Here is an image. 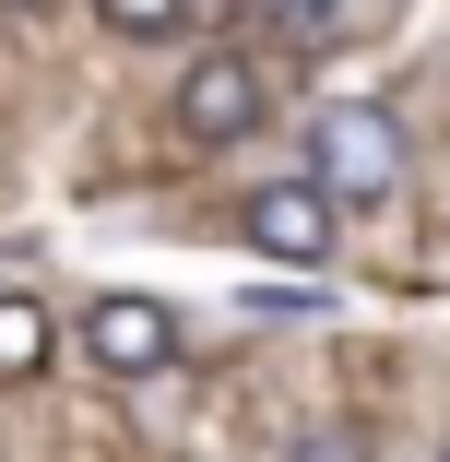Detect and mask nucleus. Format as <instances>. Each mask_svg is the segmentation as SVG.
<instances>
[{
    "label": "nucleus",
    "instance_id": "obj_8",
    "mask_svg": "<svg viewBox=\"0 0 450 462\" xmlns=\"http://www.w3.org/2000/svg\"><path fill=\"white\" fill-rule=\"evenodd\" d=\"M438 462H450V450H438Z\"/></svg>",
    "mask_w": 450,
    "mask_h": 462
},
{
    "label": "nucleus",
    "instance_id": "obj_1",
    "mask_svg": "<svg viewBox=\"0 0 450 462\" xmlns=\"http://www.w3.org/2000/svg\"><path fill=\"white\" fill-rule=\"evenodd\" d=\"M308 178H320L332 202H391V190H403V119L368 107V96L320 107V119H308Z\"/></svg>",
    "mask_w": 450,
    "mask_h": 462
},
{
    "label": "nucleus",
    "instance_id": "obj_6",
    "mask_svg": "<svg viewBox=\"0 0 450 462\" xmlns=\"http://www.w3.org/2000/svg\"><path fill=\"white\" fill-rule=\"evenodd\" d=\"M273 36L285 48H332L344 36V0H273Z\"/></svg>",
    "mask_w": 450,
    "mask_h": 462
},
{
    "label": "nucleus",
    "instance_id": "obj_7",
    "mask_svg": "<svg viewBox=\"0 0 450 462\" xmlns=\"http://www.w3.org/2000/svg\"><path fill=\"white\" fill-rule=\"evenodd\" d=\"M96 13H107L119 36H178V13H190V0H96Z\"/></svg>",
    "mask_w": 450,
    "mask_h": 462
},
{
    "label": "nucleus",
    "instance_id": "obj_4",
    "mask_svg": "<svg viewBox=\"0 0 450 462\" xmlns=\"http://www.w3.org/2000/svg\"><path fill=\"white\" fill-rule=\"evenodd\" d=\"M237 237L261 261H332V190H320V178H273V190H249Z\"/></svg>",
    "mask_w": 450,
    "mask_h": 462
},
{
    "label": "nucleus",
    "instance_id": "obj_5",
    "mask_svg": "<svg viewBox=\"0 0 450 462\" xmlns=\"http://www.w3.org/2000/svg\"><path fill=\"white\" fill-rule=\"evenodd\" d=\"M36 367H48V309L0 297V380H36Z\"/></svg>",
    "mask_w": 450,
    "mask_h": 462
},
{
    "label": "nucleus",
    "instance_id": "obj_3",
    "mask_svg": "<svg viewBox=\"0 0 450 462\" xmlns=\"http://www.w3.org/2000/svg\"><path fill=\"white\" fill-rule=\"evenodd\" d=\"M83 367H107V380H166L178 367V309L166 297H96L83 309Z\"/></svg>",
    "mask_w": 450,
    "mask_h": 462
},
{
    "label": "nucleus",
    "instance_id": "obj_2",
    "mask_svg": "<svg viewBox=\"0 0 450 462\" xmlns=\"http://www.w3.org/2000/svg\"><path fill=\"white\" fill-rule=\"evenodd\" d=\"M261 107H273V71L237 60V48H202L190 71H178V143H202V154L249 143V131H261Z\"/></svg>",
    "mask_w": 450,
    "mask_h": 462
}]
</instances>
